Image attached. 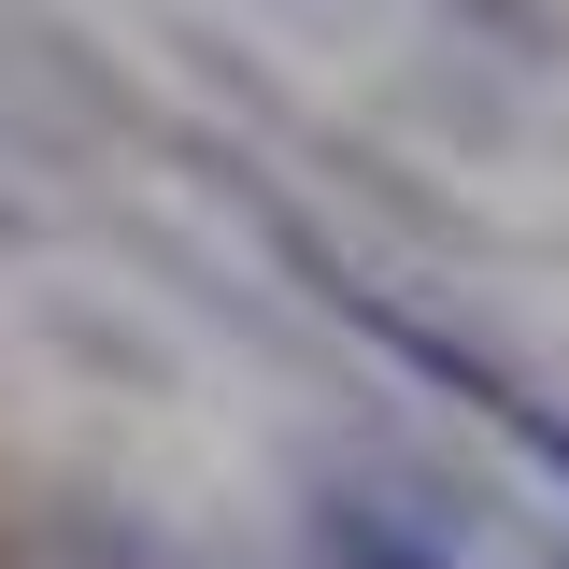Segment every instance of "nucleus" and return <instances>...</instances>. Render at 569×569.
Returning a JSON list of instances; mask_svg holds the SVG:
<instances>
[{
  "label": "nucleus",
  "mask_w": 569,
  "mask_h": 569,
  "mask_svg": "<svg viewBox=\"0 0 569 569\" xmlns=\"http://www.w3.org/2000/svg\"><path fill=\"white\" fill-rule=\"evenodd\" d=\"M58 556H71V569H157V556H142V527H114V512H86V498L58 512Z\"/></svg>",
  "instance_id": "obj_2"
},
{
  "label": "nucleus",
  "mask_w": 569,
  "mask_h": 569,
  "mask_svg": "<svg viewBox=\"0 0 569 569\" xmlns=\"http://www.w3.org/2000/svg\"><path fill=\"white\" fill-rule=\"evenodd\" d=\"M556 569H569V556H556Z\"/></svg>",
  "instance_id": "obj_4"
},
{
  "label": "nucleus",
  "mask_w": 569,
  "mask_h": 569,
  "mask_svg": "<svg viewBox=\"0 0 569 569\" xmlns=\"http://www.w3.org/2000/svg\"><path fill=\"white\" fill-rule=\"evenodd\" d=\"M470 14H485L498 43H527V58H556V43H569V29H556V0H470Z\"/></svg>",
  "instance_id": "obj_3"
},
{
  "label": "nucleus",
  "mask_w": 569,
  "mask_h": 569,
  "mask_svg": "<svg viewBox=\"0 0 569 569\" xmlns=\"http://www.w3.org/2000/svg\"><path fill=\"white\" fill-rule=\"evenodd\" d=\"M299 527H313V569H456V556H441V541H413L399 512H370V498H342V485L313 498Z\"/></svg>",
  "instance_id": "obj_1"
}]
</instances>
